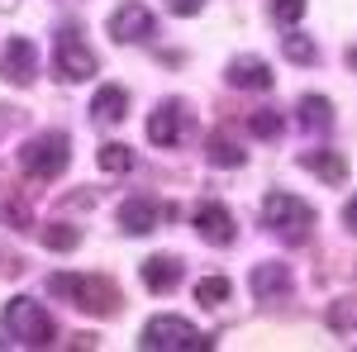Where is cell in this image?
<instances>
[{"label": "cell", "mask_w": 357, "mask_h": 352, "mask_svg": "<svg viewBox=\"0 0 357 352\" xmlns=\"http://www.w3.org/2000/svg\"><path fill=\"white\" fill-rule=\"evenodd\" d=\"M343 219H348V229H353V234H357V195H353V200H348V205H343Z\"/></svg>", "instance_id": "4316f807"}, {"label": "cell", "mask_w": 357, "mask_h": 352, "mask_svg": "<svg viewBox=\"0 0 357 352\" xmlns=\"http://www.w3.org/2000/svg\"><path fill=\"white\" fill-rule=\"evenodd\" d=\"M248 134L276 138V134H281V109H257V114H248Z\"/></svg>", "instance_id": "7402d4cb"}, {"label": "cell", "mask_w": 357, "mask_h": 352, "mask_svg": "<svg viewBox=\"0 0 357 352\" xmlns=\"http://www.w3.org/2000/svg\"><path fill=\"white\" fill-rule=\"evenodd\" d=\"M329 328L333 333H348V328H357V300H338L329 309Z\"/></svg>", "instance_id": "cb8c5ba5"}, {"label": "cell", "mask_w": 357, "mask_h": 352, "mask_svg": "<svg viewBox=\"0 0 357 352\" xmlns=\"http://www.w3.org/2000/svg\"><path fill=\"white\" fill-rule=\"evenodd\" d=\"M186 134V109L181 100H167L162 109H153V119H148V138L158 143V148H176Z\"/></svg>", "instance_id": "8fae6325"}, {"label": "cell", "mask_w": 357, "mask_h": 352, "mask_svg": "<svg viewBox=\"0 0 357 352\" xmlns=\"http://www.w3.org/2000/svg\"><path fill=\"white\" fill-rule=\"evenodd\" d=\"M229 86H238V91H272L276 77L262 57H234L229 62Z\"/></svg>", "instance_id": "7c38bea8"}, {"label": "cell", "mask_w": 357, "mask_h": 352, "mask_svg": "<svg viewBox=\"0 0 357 352\" xmlns=\"http://www.w3.org/2000/svg\"><path fill=\"white\" fill-rule=\"evenodd\" d=\"M77 243H82V229L77 224H48L43 229V247L48 252H72Z\"/></svg>", "instance_id": "ffe728a7"}, {"label": "cell", "mask_w": 357, "mask_h": 352, "mask_svg": "<svg viewBox=\"0 0 357 352\" xmlns=\"http://www.w3.org/2000/svg\"><path fill=\"white\" fill-rule=\"evenodd\" d=\"M252 296L262 300V305L291 296V271L281 267V262H257L252 267Z\"/></svg>", "instance_id": "4fadbf2b"}, {"label": "cell", "mask_w": 357, "mask_h": 352, "mask_svg": "<svg viewBox=\"0 0 357 352\" xmlns=\"http://www.w3.org/2000/svg\"><path fill=\"white\" fill-rule=\"evenodd\" d=\"M348 67H357V48H348Z\"/></svg>", "instance_id": "83f0119b"}, {"label": "cell", "mask_w": 357, "mask_h": 352, "mask_svg": "<svg viewBox=\"0 0 357 352\" xmlns=\"http://www.w3.org/2000/svg\"><path fill=\"white\" fill-rule=\"evenodd\" d=\"M301 162H305V171L324 176L329 186H343V181H348V162H343L338 153H329V148H319V153H305Z\"/></svg>", "instance_id": "2e32d148"}, {"label": "cell", "mask_w": 357, "mask_h": 352, "mask_svg": "<svg viewBox=\"0 0 357 352\" xmlns=\"http://www.w3.org/2000/svg\"><path fill=\"white\" fill-rule=\"evenodd\" d=\"M48 291L62 300H72L77 309H86V314H100V319H110V314H119V286L114 281H105V276H77V271H57V276H48Z\"/></svg>", "instance_id": "6da1fadb"}, {"label": "cell", "mask_w": 357, "mask_h": 352, "mask_svg": "<svg viewBox=\"0 0 357 352\" xmlns=\"http://www.w3.org/2000/svg\"><path fill=\"white\" fill-rule=\"evenodd\" d=\"M153 10L148 5H138V0H124V5H114L110 15V38L114 43H143V38H153Z\"/></svg>", "instance_id": "52a82bcc"}, {"label": "cell", "mask_w": 357, "mask_h": 352, "mask_svg": "<svg viewBox=\"0 0 357 352\" xmlns=\"http://www.w3.org/2000/svg\"><path fill=\"white\" fill-rule=\"evenodd\" d=\"M176 281H181V262H176V257H148V262H143V286H148V291L162 296Z\"/></svg>", "instance_id": "9a60e30c"}, {"label": "cell", "mask_w": 357, "mask_h": 352, "mask_svg": "<svg viewBox=\"0 0 357 352\" xmlns=\"http://www.w3.org/2000/svg\"><path fill=\"white\" fill-rule=\"evenodd\" d=\"M205 158H210L215 167H243V148H238L229 134H210L205 138Z\"/></svg>", "instance_id": "ac0fdd59"}, {"label": "cell", "mask_w": 357, "mask_h": 352, "mask_svg": "<svg viewBox=\"0 0 357 352\" xmlns=\"http://www.w3.org/2000/svg\"><path fill=\"white\" fill-rule=\"evenodd\" d=\"M0 324L15 333V343H24V348H48L57 338V324H53V314L38 305V300H29V296H15L5 309H0Z\"/></svg>", "instance_id": "3957f363"}, {"label": "cell", "mask_w": 357, "mask_h": 352, "mask_svg": "<svg viewBox=\"0 0 357 352\" xmlns=\"http://www.w3.org/2000/svg\"><path fill=\"white\" fill-rule=\"evenodd\" d=\"M138 348L143 352H205L210 338H205L191 319H181V314H158V319L143 324Z\"/></svg>", "instance_id": "7a4b0ae2"}, {"label": "cell", "mask_w": 357, "mask_h": 352, "mask_svg": "<svg viewBox=\"0 0 357 352\" xmlns=\"http://www.w3.org/2000/svg\"><path fill=\"white\" fill-rule=\"evenodd\" d=\"M281 53L291 57V62H301V67H310V62H319V43L310 33H286L281 38Z\"/></svg>", "instance_id": "d6986e66"}, {"label": "cell", "mask_w": 357, "mask_h": 352, "mask_svg": "<svg viewBox=\"0 0 357 352\" xmlns=\"http://www.w3.org/2000/svg\"><path fill=\"white\" fill-rule=\"evenodd\" d=\"M229 291H234V286H229L224 276H205V281L195 286V300H200V305H224Z\"/></svg>", "instance_id": "603a6c76"}, {"label": "cell", "mask_w": 357, "mask_h": 352, "mask_svg": "<svg viewBox=\"0 0 357 352\" xmlns=\"http://www.w3.org/2000/svg\"><path fill=\"white\" fill-rule=\"evenodd\" d=\"M301 124H305V134H324L333 124V109L324 95H305L301 100Z\"/></svg>", "instance_id": "e0dca14e"}, {"label": "cell", "mask_w": 357, "mask_h": 352, "mask_svg": "<svg viewBox=\"0 0 357 352\" xmlns=\"http://www.w3.org/2000/svg\"><path fill=\"white\" fill-rule=\"evenodd\" d=\"M262 219L272 224L286 243H305L310 238V224H314V210L305 200H296V195H286V190H272L262 200Z\"/></svg>", "instance_id": "5b68a950"}, {"label": "cell", "mask_w": 357, "mask_h": 352, "mask_svg": "<svg viewBox=\"0 0 357 352\" xmlns=\"http://www.w3.org/2000/svg\"><path fill=\"white\" fill-rule=\"evenodd\" d=\"M72 162V148H67V134H38L20 148V167H24L33 181H53L62 176Z\"/></svg>", "instance_id": "277c9868"}, {"label": "cell", "mask_w": 357, "mask_h": 352, "mask_svg": "<svg viewBox=\"0 0 357 352\" xmlns=\"http://www.w3.org/2000/svg\"><path fill=\"white\" fill-rule=\"evenodd\" d=\"M305 5H310V0H272V15L281 20V24H296V20L305 15Z\"/></svg>", "instance_id": "d4e9b609"}, {"label": "cell", "mask_w": 357, "mask_h": 352, "mask_svg": "<svg viewBox=\"0 0 357 352\" xmlns=\"http://www.w3.org/2000/svg\"><path fill=\"white\" fill-rule=\"evenodd\" d=\"M91 114H96V124H119V119L129 114V95H124V86H100L96 100H91Z\"/></svg>", "instance_id": "5bb4252c"}, {"label": "cell", "mask_w": 357, "mask_h": 352, "mask_svg": "<svg viewBox=\"0 0 357 352\" xmlns=\"http://www.w3.org/2000/svg\"><path fill=\"white\" fill-rule=\"evenodd\" d=\"M195 234L205 238V243H215V247H229L234 238H238V229H234V215L224 210V205H200L195 210Z\"/></svg>", "instance_id": "30bf717a"}, {"label": "cell", "mask_w": 357, "mask_h": 352, "mask_svg": "<svg viewBox=\"0 0 357 352\" xmlns=\"http://www.w3.org/2000/svg\"><path fill=\"white\" fill-rule=\"evenodd\" d=\"M96 72V53L82 38V29H62L57 33V77L62 82H86Z\"/></svg>", "instance_id": "8992f818"}, {"label": "cell", "mask_w": 357, "mask_h": 352, "mask_svg": "<svg viewBox=\"0 0 357 352\" xmlns=\"http://www.w3.org/2000/svg\"><path fill=\"white\" fill-rule=\"evenodd\" d=\"M134 167V148L129 143H105L100 148V171H129Z\"/></svg>", "instance_id": "44dd1931"}, {"label": "cell", "mask_w": 357, "mask_h": 352, "mask_svg": "<svg viewBox=\"0 0 357 352\" xmlns=\"http://www.w3.org/2000/svg\"><path fill=\"white\" fill-rule=\"evenodd\" d=\"M33 72H38L33 43H29V38H10L5 53H0V77L15 82V86H29V82H33Z\"/></svg>", "instance_id": "9c48e42d"}, {"label": "cell", "mask_w": 357, "mask_h": 352, "mask_svg": "<svg viewBox=\"0 0 357 352\" xmlns=\"http://www.w3.org/2000/svg\"><path fill=\"white\" fill-rule=\"evenodd\" d=\"M167 219H176V205L148 200V195H134V200L119 205V224H124V234H153L158 224H167Z\"/></svg>", "instance_id": "ba28073f"}, {"label": "cell", "mask_w": 357, "mask_h": 352, "mask_svg": "<svg viewBox=\"0 0 357 352\" xmlns=\"http://www.w3.org/2000/svg\"><path fill=\"white\" fill-rule=\"evenodd\" d=\"M167 10H172V15H181V20H191V15L205 10V0H167Z\"/></svg>", "instance_id": "484cf974"}]
</instances>
